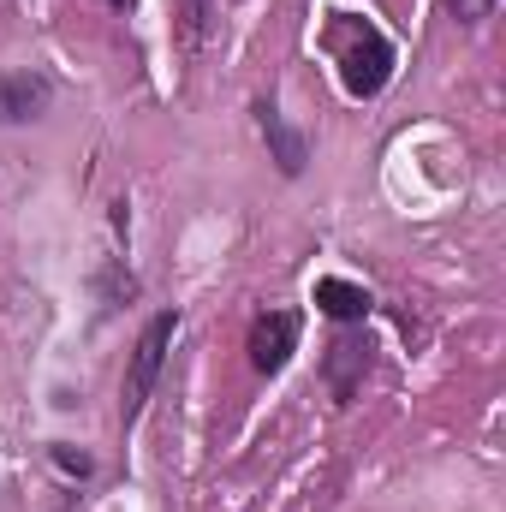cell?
<instances>
[{"label":"cell","mask_w":506,"mask_h":512,"mask_svg":"<svg viewBox=\"0 0 506 512\" xmlns=\"http://www.w3.org/2000/svg\"><path fill=\"white\" fill-rule=\"evenodd\" d=\"M48 102H54V84H48L42 72H6V78H0V126L42 120Z\"/></svg>","instance_id":"277c9868"},{"label":"cell","mask_w":506,"mask_h":512,"mask_svg":"<svg viewBox=\"0 0 506 512\" xmlns=\"http://www.w3.org/2000/svg\"><path fill=\"white\" fill-rule=\"evenodd\" d=\"M370 304H376V298H370L358 280H334V274H328V280H316V310H322V316H334V322H364V316H370Z\"/></svg>","instance_id":"52a82bcc"},{"label":"cell","mask_w":506,"mask_h":512,"mask_svg":"<svg viewBox=\"0 0 506 512\" xmlns=\"http://www.w3.org/2000/svg\"><path fill=\"white\" fill-rule=\"evenodd\" d=\"M328 42H334V60H340V84H346L358 102L387 90V78H393V48H387V36H381L376 24L340 12L334 30H328Z\"/></svg>","instance_id":"6da1fadb"},{"label":"cell","mask_w":506,"mask_h":512,"mask_svg":"<svg viewBox=\"0 0 506 512\" xmlns=\"http://www.w3.org/2000/svg\"><path fill=\"white\" fill-rule=\"evenodd\" d=\"M298 334H304V316H298V310H268V316H256L251 340H245L256 376H280V370L292 364V352H298Z\"/></svg>","instance_id":"3957f363"},{"label":"cell","mask_w":506,"mask_h":512,"mask_svg":"<svg viewBox=\"0 0 506 512\" xmlns=\"http://www.w3.org/2000/svg\"><path fill=\"white\" fill-rule=\"evenodd\" d=\"M256 126H262V137H268V149H274V161H280V173L286 179H298L304 173V161H310V143H304V131H292L286 120H280V108H256Z\"/></svg>","instance_id":"8992f818"},{"label":"cell","mask_w":506,"mask_h":512,"mask_svg":"<svg viewBox=\"0 0 506 512\" xmlns=\"http://www.w3.org/2000/svg\"><path fill=\"white\" fill-rule=\"evenodd\" d=\"M108 6H131V0H108Z\"/></svg>","instance_id":"8fae6325"},{"label":"cell","mask_w":506,"mask_h":512,"mask_svg":"<svg viewBox=\"0 0 506 512\" xmlns=\"http://www.w3.org/2000/svg\"><path fill=\"white\" fill-rule=\"evenodd\" d=\"M173 334H179V310H161V316L143 322V334H137V346H131V364H126V387H120V417H126V423H137L149 387H155L161 364H167Z\"/></svg>","instance_id":"7a4b0ae2"},{"label":"cell","mask_w":506,"mask_h":512,"mask_svg":"<svg viewBox=\"0 0 506 512\" xmlns=\"http://www.w3.org/2000/svg\"><path fill=\"white\" fill-rule=\"evenodd\" d=\"M54 465H60L66 477H90V459H84V453H72V447H54Z\"/></svg>","instance_id":"30bf717a"},{"label":"cell","mask_w":506,"mask_h":512,"mask_svg":"<svg viewBox=\"0 0 506 512\" xmlns=\"http://www.w3.org/2000/svg\"><path fill=\"white\" fill-rule=\"evenodd\" d=\"M364 376H370V340L364 334H340L328 346V387H334V399H352L364 387Z\"/></svg>","instance_id":"5b68a950"},{"label":"cell","mask_w":506,"mask_h":512,"mask_svg":"<svg viewBox=\"0 0 506 512\" xmlns=\"http://www.w3.org/2000/svg\"><path fill=\"white\" fill-rule=\"evenodd\" d=\"M447 12H453L459 24H483V18L495 12V0H447Z\"/></svg>","instance_id":"9c48e42d"},{"label":"cell","mask_w":506,"mask_h":512,"mask_svg":"<svg viewBox=\"0 0 506 512\" xmlns=\"http://www.w3.org/2000/svg\"><path fill=\"white\" fill-rule=\"evenodd\" d=\"M209 24H215V0H179V42L185 48H203Z\"/></svg>","instance_id":"ba28073f"}]
</instances>
